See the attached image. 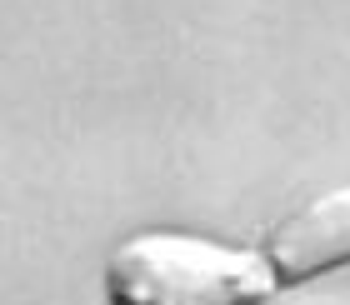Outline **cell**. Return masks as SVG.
Returning <instances> with one entry per match:
<instances>
[{
	"label": "cell",
	"instance_id": "7a4b0ae2",
	"mask_svg": "<svg viewBox=\"0 0 350 305\" xmlns=\"http://www.w3.org/2000/svg\"><path fill=\"white\" fill-rule=\"evenodd\" d=\"M270 265H275L280 285H300L321 270H336L350 261V185L330 190V196L310 200L306 211L280 220L270 230Z\"/></svg>",
	"mask_w": 350,
	"mask_h": 305
},
{
	"label": "cell",
	"instance_id": "6da1fadb",
	"mask_svg": "<svg viewBox=\"0 0 350 305\" xmlns=\"http://www.w3.org/2000/svg\"><path fill=\"white\" fill-rule=\"evenodd\" d=\"M105 291L116 305H260L280 291V276L270 255L180 230H146L116 246Z\"/></svg>",
	"mask_w": 350,
	"mask_h": 305
}]
</instances>
